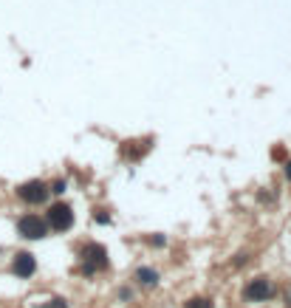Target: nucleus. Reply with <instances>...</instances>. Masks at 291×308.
Wrapping results in <instances>:
<instances>
[{
	"mask_svg": "<svg viewBox=\"0 0 291 308\" xmlns=\"http://www.w3.org/2000/svg\"><path fill=\"white\" fill-rule=\"evenodd\" d=\"M11 272L17 274V277H31V274L37 272V260H34V255H28V252H20V255L14 257V263H11Z\"/></svg>",
	"mask_w": 291,
	"mask_h": 308,
	"instance_id": "obj_4",
	"label": "nucleus"
},
{
	"mask_svg": "<svg viewBox=\"0 0 291 308\" xmlns=\"http://www.w3.org/2000/svg\"><path fill=\"white\" fill-rule=\"evenodd\" d=\"M48 193H51V190H48L43 181H26V184L17 187V195H20L26 204H43Z\"/></svg>",
	"mask_w": 291,
	"mask_h": 308,
	"instance_id": "obj_2",
	"label": "nucleus"
},
{
	"mask_svg": "<svg viewBox=\"0 0 291 308\" xmlns=\"http://www.w3.org/2000/svg\"><path fill=\"white\" fill-rule=\"evenodd\" d=\"M48 223H51L57 232L71 229V223H74V212H71L68 204H54L51 209H48Z\"/></svg>",
	"mask_w": 291,
	"mask_h": 308,
	"instance_id": "obj_3",
	"label": "nucleus"
},
{
	"mask_svg": "<svg viewBox=\"0 0 291 308\" xmlns=\"http://www.w3.org/2000/svg\"><path fill=\"white\" fill-rule=\"evenodd\" d=\"M187 308H212V306H209V300H203V297H193L190 303H187Z\"/></svg>",
	"mask_w": 291,
	"mask_h": 308,
	"instance_id": "obj_8",
	"label": "nucleus"
},
{
	"mask_svg": "<svg viewBox=\"0 0 291 308\" xmlns=\"http://www.w3.org/2000/svg\"><path fill=\"white\" fill-rule=\"evenodd\" d=\"M286 303H289V306H291V289H289V294H286Z\"/></svg>",
	"mask_w": 291,
	"mask_h": 308,
	"instance_id": "obj_13",
	"label": "nucleus"
},
{
	"mask_svg": "<svg viewBox=\"0 0 291 308\" xmlns=\"http://www.w3.org/2000/svg\"><path fill=\"white\" fill-rule=\"evenodd\" d=\"M43 308H68V306H65V300H51V303L43 306Z\"/></svg>",
	"mask_w": 291,
	"mask_h": 308,
	"instance_id": "obj_10",
	"label": "nucleus"
},
{
	"mask_svg": "<svg viewBox=\"0 0 291 308\" xmlns=\"http://www.w3.org/2000/svg\"><path fill=\"white\" fill-rule=\"evenodd\" d=\"M17 232L28 240H40L48 235V223H45L40 215H23V218L17 220Z\"/></svg>",
	"mask_w": 291,
	"mask_h": 308,
	"instance_id": "obj_1",
	"label": "nucleus"
},
{
	"mask_svg": "<svg viewBox=\"0 0 291 308\" xmlns=\"http://www.w3.org/2000/svg\"><path fill=\"white\" fill-rule=\"evenodd\" d=\"M136 277H139L141 283H147V286H153V283L159 280V274L153 272V269H139V272H136Z\"/></svg>",
	"mask_w": 291,
	"mask_h": 308,
	"instance_id": "obj_7",
	"label": "nucleus"
},
{
	"mask_svg": "<svg viewBox=\"0 0 291 308\" xmlns=\"http://www.w3.org/2000/svg\"><path fill=\"white\" fill-rule=\"evenodd\" d=\"M286 178L291 181V161H286Z\"/></svg>",
	"mask_w": 291,
	"mask_h": 308,
	"instance_id": "obj_12",
	"label": "nucleus"
},
{
	"mask_svg": "<svg viewBox=\"0 0 291 308\" xmlns=\"http://www.w3.org/2000/svg\"><path fill=\"white\" fill-rule=\"evenodd\" d=\"M269 294H272V286H269V280H263V277L252 280L246 286V291H243V297L252 300V303H260V300H266Z\"/></svg>",
	"mask_w": 291,
	"mask_h": 308,
	"instance_id": "obj_5",
	"label": "nucleus"
},
{
	"mask_svg": "<svg viewBox=\"0 0 291 308\" xmlns=\"http://www.w3.org/2000/svg\"><path fill=\"white\" fill-rule=\"evenodd\" d=\"M82 257L88 260V272H94V266H105L107 263V252L105 246H99V243H88V246L82 249Z\"/></svg>",
	"mask_w": 291,
	"mask_h": 308,
	"instance_id": "obj_6",
	"label": "nucleus"
},
{
	"mask_svg": "<svg viewBox=\"0 0 291 308\" xmlns=\"http://www.w3.org/2000/svg\"><path fill=\"white\" fill-rule=\"evenodd\" d=\"M94 218H97L99 223H110V215H107L105 209H97V215H94Z\"/></svg>",
	"mask_w": 291,
	"mask_h": 308,
	"instance_id": "obj_9",
	"label": "nucleus"
},
{
	"mask_svg": "<svg viewBox=\"0 0 291 308\" xmlns=\"http://www.w3.org/2000/svg\"><path fill=\"white\" fill-rule=\"evenodd\" d=\"M62 190H65V181H57V184H54V187H51V193H57V195H60V193H62Z\"/></svg>",
	"mask_w": 291,
	"mask_h": 308,
	"instance_id": "obj_11",
	"label": "nucleus"
}]
</instances>
